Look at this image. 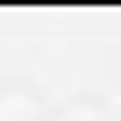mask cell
<instances>
[{
    "label": "cell",
    "instance_id": "6da1fadb",
    "mask_svg": "<svg viewBox=\"0 0 121 121\" xmlns=\"http://www.w3.org/2000/svg\"><path fill=\"white\" fill-rule=\"evenodd\" d=\"M0 121H42V105L32 100V90L5 84L0 90Z\"/></svg>",
    "mask_w": 121,
    "mask_h": 121
}]
</instances>
